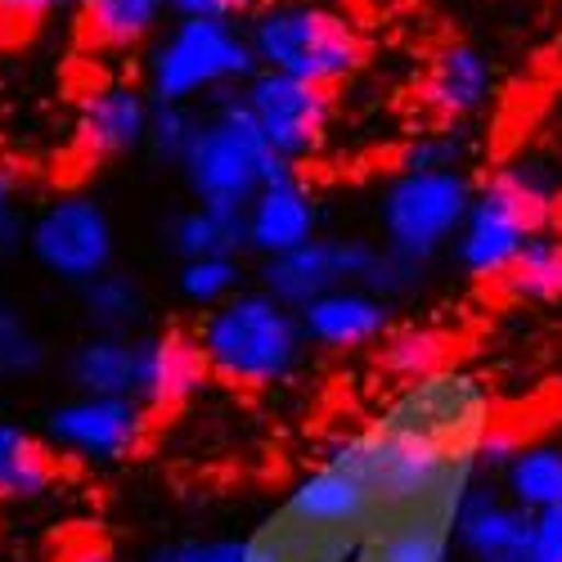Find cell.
Segmentation results:
<instances>
[{
	"label": "cell",
	"mask_w": 562,
	"mask_h": 562,
	"mask_svg": "<svg viewBox=\"0 0 562 562\" xmlns=\"http://www.w3.org/2000/svg\"><path fill=\"white\" fill-rule=\"evenodd\" d=\"M558 203V180L544 162L518 158L499 167L463 216L454 257L473 279H499L536 234H544Z\"/></svg>",
	"instance_id": "obj_1"
},
{
	"label": "cell",
	"mask_w": 562,
	"mask_h": 562,
	"mask_svg": "<svg viewBox=\"0 0 562 562\" xmlns=\"http://www.w3.org/2000/svg\"><path fill=\"white\" fill-rule=\"evenodd\" d=\"M261 68L334 90L364 68V32L351 14L319 0H270L248 23Z\"/></svg>",
	"instance_id": "obj_2"
},
{
	"label": "cell",
	"mask_w": 562,
	"mask_h": 562,
	"mask_svg": "<svg viewBox=\"0 0 562 562\" xmlns=\"http://www.w3.org/2000/svg\"><path fill=\"white\" fill-rule=\"evenodd\" d=\"M199 347L207 373L234 387H266L293 373L306 334L293 306L274 302L270 293H234L229 302L212 306L199 324Z\"/></svg>",
	"instance_id": "obj_3"
},
{
	"label": "cell",
	"mask_w": 562,
	"mask_h": 562,
	"mask_svg": "<svg viewBox=\"0 0 562 562\" xmlns=\"http://www.w3.org/2000/svg\"><path fill=\"white\" fill-rule=\"evenodd\" d=\"M207 104L212 109L203 113V131L194 139L190 158L180 162V176L190 184L194 203L244 212L270 180L293 176L297 167L266 145V135L248 117L239 90H221Z\"/></svg>",
	"instance_id": "obj_4"
},
{
	"label": "cell",
	"mask_w": 562,
	"mask_h": 562,
	"mask_svg": "<svg viewBox=\"0 0 562 562\" xmlns=\"http://www.w3.org/2000/svg\"><path fill=\"white\" fill-rule=\"evenodd\" d=\"M248 32L225 19H176L149 55L154 104H199L221 90H239L257 72Z\"/></svg>",
	"instance_id": "obj_5"
},
{
	"label": "cell",
	"mask_w": 562,
	"mask_h": 562,
	"mask_svg": "<svg viewBox=\"0 0 562 562\" xmlns=\"http://www.w3.org/2000/svg\"><path fill=\"white\" fill-rule=\"evenodd\" d=\"M491 424V392L463 369H437L428 379L405 383V392L379 418V428L432 446L446 459H473Z\"/></svg>",
	"instance_id": "obj_6"
},
{
	"label": "cell",
	"mask_w": 562,
	"mask_h": 562,
	"mask_svg": "<svg viewBox=\"0 0 562 562\" xmlns=\"http://www.w3.org/2000/svg\"><path fill=\"white\" fill-rule=\"evenodd\" d=\"M477 184L468 171H401L379 203L383 248L428 266L450 239H459Z\"/></svg>",
	"instance_id": "obj_7"
},
{
	"label": "cell",
	"mask_w": 562,
	"mask_h": 562,
	"mask_svg": "<svg viewBox=\"0 0 562 562\" xmlns=\"http://www.w3.org/2000/svg\"><path fill=\"white\" fill-rule=\"evenodd\" d=\"M27 252L59 284L86 289L90 279L113 270L117 234L104 203H95L90 194H64L27 221Z\"/></svg>",
	"instance_id": "obj_8"
},
{
	"label": "cell",
	"mask_w": 562,
	"mask_h": 562,
	"mask_svg": "<svg viewBox=\"0 0 562 562\" xmlns=\"http://www.w3.org/2000/svg\"><path fill=\"white\" fill-rule=\"evenodd\" d=\"M239 100L248 109V117L257 122V131L266 135V145L284 158V162H306L319 154V145L329 139V122H334V95L324 86L284 77L257 68L244 86Z\"/></svg>",
	"instance_id": "obj_9"
},
{
	"label": "cell",
	"mask_w": 562,
	"mask_h": 562,
	"mask_svg": "<svg viewBox=\"0 0 562 562\" xmlns=\"http://www.w3.org/2000/svg\"><path fill=\"white\" fill-rule=\"evenodd\" d=\"M50 450H64L86 463H113L145 446L149 437V409L135 396H72L50 409L45 418Z\"/></svg>",
	"instance_id": "obj_10"
},
{
	"label": "cell",
	"mask_w": 562,
	"mask_h": 562,
	"mask_svg": "<svg viewBox=\"0 0 562 562\" xmlns=\"http://www.w3.org/2000/svg\"><path fill=\"white\" fill-rule=\"evenodd\" d=\"M379 248L364 239H311L306 248H293L284 257H270L261 266V293L302 311L306 302L334 293V289H360Z\"/></svg>",
	"instance_id": "obj_11"
},
{
	"label": "cell",
	"mask_w": 562,
	"mask_h": 562,
	"mask_svg": "<svg viewBox=\"0 0 562 562\" xmlns=\"http://www.w3.org/2000/svg\"><path fill=\"white\" fill-rule=\"evenodd\" d=\"M154 117L149 86L135 81H100L77 104V145L90 158H126L145 149Z\"/></svg>",
	"instance_id": "obj_12"
},
{
	"label": "cell",
	"mask_w": 562,
	"mask_h": 562,
	"mask_svg": "<svg viewBox=\"0 0 562 562\" xmlns=\"http://www.w3.org/2000/svg\"><path fill=\"white\" fill-rule=\"evenodd\" d=\"M454 540L473 562H527L531 513L513 504L499 482L477 477L463 491L459 518H454Z\"/></svg>",
	"instance_id": "obj_13"
},
{
	"label": "cell",
	"mask_w": 562,
	"mask_h": 562,
	"mask_svg": "<svg viewBox=\"0 0 562 562\" xmlns=\"http://www.w3.org/2000/svg\"><path fill=\"white\" fill-rule=\"evenodd\" d=\"M207 379V360L194 334L162 329L154 338H139V373H135V401L154 409L184 405Z\"/></svg>",
	"instance_id": "obj_14"
},
{
	"label": "cell",
	"mask_w": 562,
	"mask_h": 562,
	"mask_svg": "<svg viewBox=\"0 0 562 562\" xmlns=\"http://www.w3.org/2000/svg\"><path fill=\"white\" fill-rule=\"evenodd\" d=\"M248 221V248L270 257H284L293 248H306L311 239H319V207L311 199V190L302 184V176H279L266 190L244 207Z\"/></svg>",
	"instance_id": "obj_15"
},
{
	"label": "cell",
	"mask_w": 562,
	"mask_h": 562,
	"mask_svg": "<svg viewBox=\"0 0 562 562\" xmlns=\"http://www.w3.org/2000/svg\"><path fill=\"white\" fill-rule=\"evenodd\" d=\"M491 86H495V72H491V59L468 41H450L428 59V72H424V109L437 117V122H468L477 117L491 100Z\"/></svg>",
	"instance_id": "obj_16"
},
{
	"label": "cell",
	"mask_w": 562,
	"mask_h": 562,
	"mask_svg": "<svg viewBox=\"0 0 562 562\" xmlns=\"http://www.w3.org/2000/svg\"><path fill=\"white\" fill-rule=\"evenodd\" d=\"M364 536L315 527L289 508H274L270 518L244 540V562H356Z\"/></svg>",
	"instance_id": "obj_17"
},
{
	"label": "cell",
	"mask_w": 562,
	"mask_h": 562,
	"mask_svg": "<svg viewBox=\"0 0 562 562\" xmlns=\"http://www.w3.org/2000/svg\"><path fill=\"white\" fill-rule=\"evenodd\" d=\"M302 319V334L315 347H364V342H379L392 329V311L383 297H373L364 289H334L315 302H306L297 311Z\"/></svg>",
	"instance_id": "obj_18"
},
{
	"label": "cell",
	"mask_w": 562,
	"mask_h": 562,
	"mask_svg": "<svg viewBox=\"0 0 562 562\" xmlns=\"http://www.w3.org/2000/svg\"><path fill=\"white\" fill-rule=\"evenodd\" d=\"M284 508L297 513V518H306V522H315V527L360 531V536H369L373 518H379V504H373V495L351 473L334 468V463H319L311 477H302L289 491Z\"/></svg>",
	"instance_id": "obj_19"
},
{
	"label": "cell",
	"mask_w": 562,
	"mask_h": 562,
	"mask_svg": "<svg viewBox=\"0 0 562 562\" xmlns=\"http://www.w3.org/2000/svg\"><path fill=\"white\" fill-rule=\"evenodd\" d=\"M139 338L95 334L68 356V379L81 396H135Z\"/></svg>",
	"instance_id": "obj_20"
},
{
	"label": "cell",
	"mask_w": 562,
	"mask_h": 562,
	"mask_svg": "<svg viewBox=\"0 0 562 562\" xmlns=\"http://www.w3.org/2000/svg\"><path fill=\"white\" fill-rule=\"evenodd\" d=\"M171 252L180 261H203V257H239L248 252V221L234 207H203L194 203L180 212L167 229Z\"/></svg>",
	"instance_id": "obj_21"
},
{
	"label": "cell",
	"mask_w": 562,
	"mask_h": 562,
	"mask_svg": "<svg viewBox=\"0 0 562 562\" xmlns=\"http://www.w3.org/2000/svg\"><path fill=\"white\" fill-rule=\"evenodd\" d=\"M77 5H81V32L100 50H135L171 14L167 0H77Z\"/></svg>",
	"instance_id": "obj_22"
},
{
	"label": "cell",
	"mask_w": 562,
	"mask_h": 562,
	"mask_svg": "<svg viewBox=\"0 0 562 562\" xmlns=\"http://www.w3.org/2000/svg\"><path fill=\"white\" fill-rule=\"evenodd\" d=\"M55 482V450L23 432L19 424H0V499H32Z\"/></svg>",
	"instance_id": "obj_23"
},
{
	"label": "cell",
	"mask_w": 562,
	"mask_h": 562,
	"mask_svg": "<svg viewBox=\"0 0 562 562\" xmlns=\"http://www.w3.org/2000/svg\"><path fill=\"white\" fill-rule=\"evenodd\" d=\"M499 486L527 513H544V508L562 504V450L558 446H522L513 454V463L504 468Z\"/></svg>",
	"instance_id": "obj_24"
},
{
	"label": "cell",
	"mask_w": 562,
	"mask_h": 562,
	"mask_svg": "<svg viewBox=\"0 0 562 562\" xmlns=\"http://www.w3.org/2000/svg\"><path fill=\"white\" fill-rule=\"evenodd\" d=\"M499 279H504V289L513 297H527V302L562 297V239H553V234H536Z\"/></svg>",
	"instance_id": "obj_25"
},
{
	"label": "cell",
	"mask_w": 562,
	"mask_h": 562,
	"mask_svg": "<svg viewBox=\"0 0 562 562\" xmlns=\"http://www.w3.org/2000/svg\"><path fill=\"white\" fill-rule=\"evenodd\" d=\"M81 306H86V319L95 324L100 334H126L139 319V311H145V293H139V284L131 274L104 270L100 279H90L81 289Z\"/></svg>",
	"instance_id": "obj_26"
},
{
	"label": "cell",
	"mask_w": 562,
	"mask_h": 562,
	"mask_svg": "<svg viewBox=\"0 0 562 562\" xmlns=\"http://www.w3.org/2000/svg\"><path fill=\"white\" fill-rule=\"evenodd\" d=\"M379 342V369L401 383H418L446 369V338L432 329H387Z\"/></svg>",
	"instance_id": "obj_27"
},
{
	"label": "cell",
	"mask_w": 562,
	"mask_h": 562,
	"mask_svg": "<svg viewBox=\"0 0 562 562\" xmlns=\"http://www.w3.org/2000/svg\"><path fill=\"white\" fill-rule=\"evenodd\" d=\"M468 158H473V135L463 131V122H446L409 139L401 154V171H463Z\"/></svg>",
	"instance_id": "obj_28"
},
{
	"label": "cell",
	"mask_w": 562,
	"mask_h": 562,
	"mask_svg": "<svg viewBox=\"0 0 562 562\" xmlns=\"http://www.w3.org/2000/svg\"><path fill=\"white\" fill-rule=\"evenodd\" d=\"M199 131H203V113H199L194 104H154L145 149H149L158 162L180 167L184 158H190Z\"/></svg>",
	"instance_id": "obj_29"
},
{
	"label": "cell",
	"mask_w": 562,
	"mask_h": 562,
	"mask_svg": "<svg viewBox=\"0 0 562 562\" xmlns=\"http://www.w3.org/2000/svg\"><path fill=\"white\" fill-rule=\"evenodd\" d=\"M239 257H203L180 261V297L194 306H221L239 289Z\"/></svg>",
	"instance_id": "obj_30"
},
{
	"label": "cell",
	"mask_w": 562,
	"mask_h": 562,
	"mask_svg": "<svg viewBox=\"0 0 562 562\" xmlns=\"http://www.w3.org/2000/svg\"><path fill=\"white\" fill-rule=\"evenodd\" d=\"M45 364V347L32 334V324L14 315V306L0 293V373H36Z\"/></svg>",
	"instance_id": "obj_31"
},
{
	"label": "cell",
	"mask_w": 562,
	"mask_h": 562,
	"mask_svg": "<svg viewBox=\"0 0 562 562\" xmlns=\"http://www.w3.org/2000/svg\"><path fill=\"white\" fill-rule=\"evenodd\" d=\"M418 284H424V266L392 252V248H379V257H373L369 274L360 279V289L383 297V302H396V297H409Z\"/></svg>",
	"instance_id": "obj_32"
},
{
	"label": "cell",
	"mask_w": 562,
	"mask_h": 562,
	"mask_svg": "<svg viewBox=\"0 0 562 562\" xmlns=\"http://www.w3.org/2000/svg\"><path fill=\"white\" fill-rule=\"evenodd\" d=\"M23 239H27V221L19 207V171L0 158V261L19 252Z\"/></svg>",
	"instance_id": "obj_33"
},
{
	"label": "cell",
	"mask_w": 562,
	"mask_h": 562,
	"mask_svg": "<svg viewBox=\"0 0 562 562\" xmlns=\"http://www.w3.org/2000/svg\"><path fill=\"white\" fill-rule=\"evenodd\" d=\"M154 562H244V540H176L154 549Z\"/></svg>",
	"instance_id": "obj_34"
},
{
	"label": "cell",
	"mask_w": 562,
	"mask_h": 562,
	"mask_svg": "<svg viewBox=\"0 0 562 562\" xmlns=\"http://www.w3.org/2000/svg\"><path fill=\"white\" fill-rule=\"evenodd\" d=\"M527 562H562V504L531 513V544Z\"/></svg>",
	"instance_id": "obj_35"
},
{
	"label": "cell",
	"mask_w": 562,
	"mask_h": 562,
	"mask_svg": "<svg viewBox=\"0 0 562 562\" xmlns=\"http://www.w3.org/2000/svg\"><path fill=\"white\" fill-rule=\"evenodd\" d=\"M261 0H167V10L176 19H244V14H257Z\"/></svg>",
	"instance_id": "obj_36"
},
{
	"label": "cell",
	"mask_w": 562,
	"mask_h": 562,
	"mask_svg": "<svg viewBox=\"0 0 562 562\" xmlns=\"http://www.w3.org/2000/svg\"><path fill=\"white\" fill-rule=\"evenodd\" d=\"M77 0H0V23H41Z\"/></svg>",
	"instance_id": "obj_37"
}]
</instances>
